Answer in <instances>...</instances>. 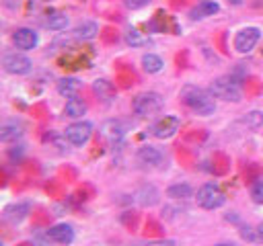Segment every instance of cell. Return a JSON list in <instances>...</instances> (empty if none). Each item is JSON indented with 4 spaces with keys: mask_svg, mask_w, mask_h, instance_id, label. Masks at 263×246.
<instances>
[{
    "mask_svg": "<svg viewBox=\"0 0 263 246\" xmlns=\"http://www.w3.org/2000/svg\"><path fill=\"white\" fill-rule=\"evenodd\" d=\"M214 246H236L234 242H218V244H214Z\"/></svg>",
    "mask_w": 263,
    "mask_h": 246,
    "instance_id": "obj_33",
    "label": "cell"
},
{
    "mask_svg": "<svg viewBox=\"0 0 263 246\" xmlns=\"http://www.w3.org/2000/svg\"><path fill=\"white\" fill-rule=\"evenodd\" d=\"M166 197H171V199H189V197H193V189L187 182H177V184H171L166 189Z\"/></svg>",
    "mask_w": 263,
    "mask_h": 246,
    "instance_id": "obj_23",
    "label": "cell"
},
{
    "mask_svg": "<svg viewBox=\"0 0 263 246\" xmlns=\"http://www.w3.org/2000/svg\"><path fill=\"white\" fill-rule=\"evenodd\" d=\"M134 197H136L138 205H142V207H154L160 201V193L154 184H142Z\"/></svg>",
    "mask_w": 263,
    "mask_h": 246,
    "instance_id": "obj_12",
    "label": "cell"
},
{
    "mask_svg": "<svg viewBox=\"0 0 263 246\" xmlns=\"http://www.w3.org/2000/svg\"><path fill=\"white\" fill-rule=\"evenodd\" d=\"M101 37H103L107 43H111V41H117V31H113V29H105V31L101 33Z\"/></svg>",
    "mask_w": 263,
    "mask_h": 246,
    "instance_id": "obj_31",
    "label": "cell"
},
{
    "mask_svg": "<svg viewBox=\"0 0 263 246\" xmlns=\"http://www.w3.org/2000/svg\"><path fill=\"white\" fill-rule=\"evenodd\" d=\"M125 123L123 121H107L103 127H101V135L105 137V139H109L111 144H117V141H121L123 139V135H125Z\"/></svg>",
    "mask_w": 263,
    "mask_h": 246,
    "instance_id": "obj_13",
    "label": "cell"
},
{
    "mask_svg": "<svg viewBox=\"0 0 263 246\" xmlns=\"http://www.w3.org/2000/svg\"><path fill=\"white\" fill-rule=\"evenodd\" d=\"M90 135H92V123H90V121H82V119L70 123V125L64 129L66 141L72 144V146H76V148L84 146V144L90 139Z\"/></svg>",
    "mask_w": 263,
    "mask_h": 246,
    "instance_id": "obj_5",
    "label": "cell"
},
{
    "mask_svg": "<svg viewBox=\"0 0 263 246\" xmlns=\"http://www.w3.org/2000/svg\"><path fill=\"white\" fill-rule=\"evenodd\" d=\"M64 113L70 119H80L86 113V102L80 96H72V98H68L66 107H64Z\"/></svg>",
    "mask_w": 263,
    "mask_h": 246,
    "instance_id": "obj_20",
    "label": "cell"
},
{
    "mask_svg": "<svg viewBox=\"0 0 263 246\" xmlns=\"http://www.w3.org/2000/svg\"><path fill=\"white\" fill-rule=\"evenodd\" d=\"M261 39V29L259 27H242L236 35H234V49L238 53H251L255 49V45Z\"/></svg>",
    "mask_w": 263,
    "mask_h": 246,
    "instance_id": "obj_7",
    "label": "cell"
},
{
    "mask_svg": "<svg viewBox=\"0 0 263 246\" xmlns=\"http://www.w3.org/2000/svg\"><path fill=\"white\" fill-rule=\"evenodd\" d=\"M2 66H4V70L8 74H14V76H25V74H29L33 70V61L25 53H21V51L6 53L2 57Z\"/></svg>",
    "mask_w": 263,
    "mask_h": 246,
    "instance_id": "obj_6",
    "label": "cell"
},
{
    "mask_svg": "<svg viewBox=\"0 0 263 246\" xmlns=\"http://www.w3.org/2000/svg\"><path fill=\"white\" fill-rule=\"evenodd\" d=\"M23 152H25V146H12L10 150H8V158L10 160H21V156H23Z\"/></svg>",
    "mask_w": 263,
    "mask_h": 246,
    "instance_id": "obj_29",
    "label": "cell"
},
{
    "mask_svg": "<svg viewBox=\"0 0 263 246\" xmlns=\"http://www.w3.org/2000/svg\"><path fill=\"white\" fill-rule=\"evenodd\" d=\"M12 43H14L16 49L29 51V49L37 47V43H39V33H37L35 29H29V27H18V29H14V33H12Z\"/></svg>",
    "mask_w": 263,
    "mask_h": 246,
    "instance_id": "obj_9",
    "label": "cell"
},
{
    "mask_svg": "<svg viewBox=\"0 0 263 246\" xmlns=\"http://www.w3.org/2000/svg\"><path fill=\"white\" fill-rule=\"evenodd\" d=\"M179 96H181L183 105L189 107L195 115L208 117V115H214V111H216V100H214L216 96L205 88H199V86H193V84H185L181 88Z\"/></svg>",
    "mask_w": 263,
    "mask_h": 246,
    "instance_id": "obj_1",
    "label": "cell"
},
{
    "mask_svg": "<svg viewBox=\"0 0 263 246\" xmlns=\"http://www.w3.org/2000/svg\"><path fill=\"white\" fill-rule=\"evenodd\" d=\"M45 238L53 244H62V246H68L74 242V228L70 223H55L51 228L45 230Z\"/></svg>",
    "mask_w": 263,
    "mask_h": 246,
    "instance_id": "obj_10",
    "label": "cell"
},
{
    "mask_svg": "<svg viewBox=\"0 0 263 246\" xmlns=\"http://www.w3.org/2000/svg\"><path fill=\"white\" fill-rule=\"evenodd\" d=\"M29 203H14V205H8L6 209H4V217L8 219V221H12V223H18V221H23L25 217H27V213H29Z\"/></svg>",
    "mask_w": 263,
    "mask_h": 246,
    "instance_id": "obj_21",
    "label": "cell"
},
{
    "mask_svg": "<svg viewBox=\"0 0 263 246\" xmlns=\"http://www.w3.org/2000/svg\"><path fill=\"white\" fill-rule=\"evenodd\" d=\"M210 92L216 98H222L226 102H240V98H242L240 84L234 76H220V78L212 80L210 82Z\"/></svg>",
    "mask_w": 263,
    "mask_h": 246,
    "instance_id": "obj_2",
    "label": "cell"
},
{
    "mask_svg": "<svg viewBox=\"0 0 263 246\" xmlns=\"http://www.w3.org/2000/svg\"><path fill=\"white\" fill-rule=\"evenodd\" d=\"M228 2H230V4H232V6H238V4H242V2H245V0H228Z\"/></svg>",
    "mask_w": 263,
    "mask_h": 246,
    "instance_id": "obj_34",
    "label": "cell"
},
{
    "mask_svg": "<svg viewBox=\"0 0 263 246\" xmlns=\"http://www.w3.org/2000/svg\"><path fill=\"white\" fill-rule=\"evenodd\" d=\"M58 94L66 96V98H72V96H78L80 88H82V82L74 76H66V78H60L58 80Z\"/></svg>",
    "mask_w": 263,
    "mask_h": 246,
    "instance_id": "obj_14",
    "label": "cell"
},
{
    "mask_svg": "<svg viewBox=\"0 0 263 246\" xmlns=\"http://www.w3.org/2000/svg\"><path fill=\"white\" fill-rule=\"evenodd\" d=\"M92 90H95V94H97L101 100H105V102L113 100V96H115V86H113V82H109L107 78H97V80L92 82Z\"/></svg>",
    "mask_w": 263,
    "mask_h": 246,
    "instance_id": "obj_18",
    "label": "cell"
},
{
    "mask_svg": "<svg viewBox=\"0 0 263 246\" xmlns=\"http://www.w3.org/2000/svg\"><path fill=\"white\" fill-rule=\"evenodd\" d=\"M251 199L257 205H263V178H257L251 184Z\"/></svg>",
    "mask_w": 263,
    "mask_h": 246,
    "instance_id": "obj_25",
    "label": "cell"
},
{
    "mask_svg": "<svg viewBox=\"0 0 263 246\" xmlns=\"http://www.w3.org/2000/svg\"><path fill=\"white\" fill-rule=\"evenodd\" d=\"M220 10V4L216 0H201L197 6L191 8L189 16L191 18H203V16H214Z\"/></svg>",
    "mask_w": 263,
    "mask_h": 246,
    "instance_id": "obj_17",
    "label": "cell"
},
{
    "mask_svg": "<svg viewBox=\"0 0 263 246\" xmlns=\"http://www.w3.org/2000/svg\"><path fill=\"white\" fill-rule=\"evenodd\" d=\"M240 236H242L245 240H251V242H257V240H259L257 230H253V228H249V225H242V228H240Z\"/></svg>",
    "mask_w": 263,
    "mask_h": 246,
    "instance_id": "obj_27",
    "label": "cell"
},
{
    "mask_svg": "<svg viewBox=\"0 0 263 246\" xmlns=\"http://www.w3.org/2000/svg\"><path fill=\"white\" fill-rule=\"evenodd\" d=\"M242 123L247 127H259V125H263V113L261 111H251V113H247V117H242Z\"/></svg>",
    "mask_w": 263,
    "mask_h": 246,
    "instance_id": "obj_26",
    "label": "cell"
},
{
    "mask_svg": "<svg viewBox=\"0 0 263 246\" xmlns=\"http://www.w3.org/2000/svg\"><path fill=\"white\" fill-rule=\"evenodd\" d=\"M152 0H123V4L127 6V8H132V10H138V8H144V6H148Z\"/></svg>",
    "mask_w": 263,
    "mask_h": 246,
    "instance_id": "obj_28",
    "label": "cell"
},
{
    "mask_svg": "<svg viewBox=\"0 0 263 246\" xmlns=\"http://www.w3.org/2000/svg\"><path fill=\"white\" fill-rule=\"evenodd\" d=\"M43 25L49 29V31H62L68 27V14L66 12H60V10H49L45 14V20Z\"/></svg>",
    "mask_w": 263,
    "mask_h": 246,
    "instance_id": "obj_19",
    "label": "cell"
},
{
    "mask_svg": "<svg viewBox=\"0 0 263 246\" xmlns=\"http://www.w3.org/2000/svg\"><path fill=\"white\" fill-rule=\"evenodd\" d=\"M21 137H23V125H21V123L8 121V123H4V125L0 127V141L12 144V141H16V139H21Z\"/></svg>",
    "mask_w": 263,
    "mask_h": 246,
    "instance_id": "obj_16",
    "label": "cell"
},
{
    "mask_svg": "<svg viewBox=\"0 0 263 246\" xmlns=\"http://www.w3.org/2000/svg\"><path fill=\"white\" fill-rule=\"evenodd\" d=\"M136 156H138V162H140V164H144V166H148V168L160 166V164H162V160H164L162 152H160L156 146H150V144L140 146Z\"/></svg>",
    "mask_w": 263,
    "mask_h": 246,
    "instance_id": "obj_11",
    "label": "cell"
},
{
    "mask_svg": "<svg viewBox=\"0 0 263 246\" xmlns=\"http://www.w3.org/2000/svg\"><path fill=\"white\" fill-rule=\"evenodd\" d=\"M99 35V25L95 20H82L80 25L74 27L72 31V37L78 39V41H90Z\"/></svg>",
    "mask_w": 263,
    "mask_h": 246,
    "instance_id": "obj_15",
    "label": "cell"
},
{
    "mask_svg": "<svg viewBox=\"0 0 263 246\" xmlns=\"http://www.w3.org/2000/svg\"><path fill=\"white\" fill-rule=\"evenodd\" d=\"M164 105V98L158 92H140L134 96L132 100V111L138 117H150L154 113H158Z\"/></svg>",
    "mask_w": 263,
    "mask_h": 246,
    "instance_id": "obj_3",
    "label": "cell"
},
{
    "mask_svg": "<svg viewBox=\"0 0 263 246\" xmlns=\"http://www.w3.org/2000/svg\"><path fill=\"white\" fill-rule=\"evenodd\" d=\"M125 43H127L129 47H144V45L150 43V39H148L146 35H142L138 29H129V31L125 33Z\"/></svg>",
    "mask_w": 263,
    "mask_h": 246,
    "instance_id": "obj_24",
    "label": "cell"
},
{
    "mask_svg": "<svg viewBox=\"0 0 263 246\" xmlns=\"http://www.w3.org/2000/svg\"><path fill=\"white\" fill-rule=\"evenodd\" d=\"M195 199H197V205L199 207L210 209V211L212 209H218V207H222L226 203V195H224V191L216 182L201 184L199 191H197V195H195Z\"/></svg>",
    "mask_w": 263,
    "mask_h": 246,
    "instance_id": "obj_4",
    "label": "cell"
},
{
    "mask_svg": "<svg viewBox=\"0 0 263 246\" xmlns=\"http://www.w3.org/2000/svg\"><path fill=\"white\" fill-rule=\"evenodd\" d=\"M140 246H177V242L175 240H148Z\"/></svg>",
    "mask_w": 263,
    "mask_h": 246,
    "instance_id": "obj_30",
    "label": "cell"
},
{
    "mask_svg": "<svg viewBox=\"0 0 263 246\" xmlns=\"http://www.w3.org/2000/svg\"><path fill=\"white\" fill-rule=\"evenodd\" d=\"M179 127H181V119L177 115H164V117H160L158 121L152 123L150 133L156 139H168L179 131Z\"/></svg>",
    "mask_w": 263,
    "mask_h": 246,
    "instance_id": "obj_8",
    "label": "cell"
},
{
    "mask_svg": "<svg viewBox=\"0 0 263 246\" xmlns=\"http://www.w3.org/2000/svg\"><path fill=\"white\" fill-rule=\"evenodd\" d=\"M162 66H164V61H162L156 53H144V55H142V68H144V72H148V74H158V72L162 70Z\"/></svg>",
    "mask_w": 263,
    "mask_h": 246,
    "instance_id": "obj_22",
    "label": "cell"
},
{
    "mask_svg": "<svg viewBox=\"0 0 263 246\" xmlns=\"http://www.w3.org/2000/svg\"><path fill=\"white\" fill-rule=\"evenodd\" d=\"M257 234H259V242H263V221L257 225Z\"/></svg>",
    "mask_w": 263,
    "mask_h": 246,
    "instance_id": "obj_32",
    "label": "cell"
}]
</instances>
